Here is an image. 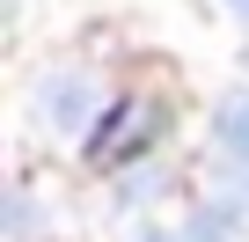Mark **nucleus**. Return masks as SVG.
Returning a JSON list of instances; mask_svg holds the SVG:
<instances>
[{"mask_svg":"<svg viewBox=\"0 0 249 242\" xmlns=\"http://www.w3.org/2000/svg\"><path fill=\"white\" fill-rule=\"evenodd\" d=\"M30 125L44 132V140H88L95 125H103V81L88 74V66H44L37 74V88H30Z\"/></svg>","mask_w":249,"mask_h":242,"instance_id":"obj_1","label":"nucleus"},{"mask_svg":"<svg viewBox=\"0 0 249 242\" xmlns=\"http://www.w3.org/2000/svg\"><path fill=\"white\" fill-rule=\"evenodd\" d=\"M213 154L227 169H249V81L213 103Z\"/></svg>","mask_w":249,"mask_h":242,"instance_id":"obj_2","label":"nucleus"},{"mask_svg":"<svg viewBox=\"0 0 249 242\" xmlns=\"http://www.w3.org/2000/svg\"><path fill=\"white\" fill-rule=\"evenodd\" d=\"M242 220H249V213H242L227 191H205V198L191 205V220H183V242H234Z\"/></svg>","mask_w":249,"mask_h":242,"instance_id":"obj_3","label":"nucleus"},{"mask_svg":"<svg viewBox=\"0 0 249 242\" xmlns=\"http://www.w3.org/2000/svg\"><path fill=\"white\" fill-rule=\"evenodd\" d=\"M30 220H37L30 191H22V184H8V242H30Z\"/></svg>","mask_w":249,"mask_h":242,"instance_id":"obj_4","label":"nucleus"},{"mask_svg":"<svg viewBox=\"0 0 249 242\" xmlns=\"http://www.w3.org/2000/svg\"><path fill=\"white\" fill-rule=\"evenodd\" d=\"M220 191H227V198H234V205L249 213V169H227V184H220Z\"/></svg>","mask_w":249,"mask_h":242,"instance_id":"obj_5","label":"nucleus"},{"mask_svg":"<svg viewBox=\"0 0 249 242\" xmlns=\"http://www.w3.org/2000/svg\"><path fill=\"white\" fill-rule=\"evenodd\" d=\"M132 242H183V235H161V227H140Z\"/></svg>","mask_w":249,"mask_h":242,"instance_id":"obj_6","label":"nucleus"},{"mask_svg":"<svg viewBox=\"0 0 249 242\" xmlns=\"http://www.w3.org/2000/svg\"><path fill=\"white\" fill-rule=\"evenodd\" d=\"M227 15H234V22H249V0H227Z\"/></svg>","mask_w":249,"mask_h":242,"instance_id":"obj_7","label":"nucleus"}]
</instances>
